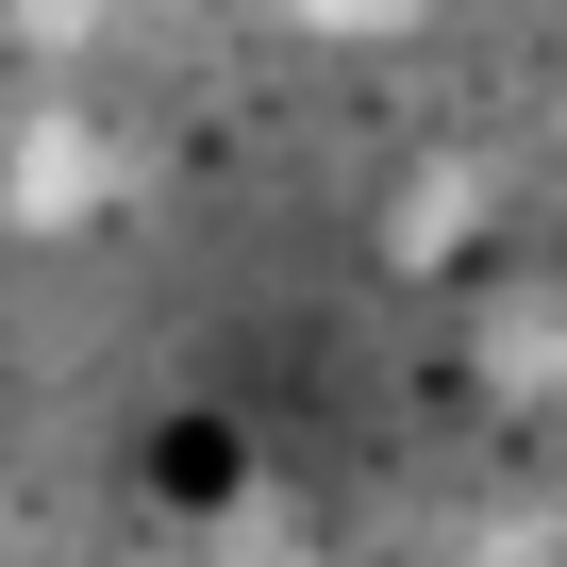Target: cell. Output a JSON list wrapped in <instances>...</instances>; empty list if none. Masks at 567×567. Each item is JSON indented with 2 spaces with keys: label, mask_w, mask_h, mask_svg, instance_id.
I'll return each instance as SVG.
<instances>
[{
  "label": "cell",
  "mask_w": 567,
  "mask_h": 567,
  "mask_svg": "<svg viewBox=\"0 0 567 567\" xmlns=\"http://www.w3.org/2000/svg\"><path fill=\"white\" fill-rule=\"evenodd\" d=\"M117 167H101V134H84V101H34V134H18V167H0V200H18L34 234H68L84 200H101Z\"/></svg>",
  "instance_id": "cell-1"
},
{
  "label": "cell",
  "mask_w": 567,
  "mask_h": 567,
  "mask_svg": "<svg viewBox=\"0 0 567 567\" xmlns=\"http://www.w3.org/2000/svg\"><path fill=\"white\" fill-rule=\"evenodd\" d=\"M484 368H501V401H567V301H517L484 334Z\"/></svg>",
  "instance_id": "cell-2"
},
{
  "label": "cell",
  "mask_w": 567,
  "mask_h": 567,
  "mask_svg": "<svg viewBox=\"0 0 567 567\" xmlns=\"http://www.w3.org/2000/svg\"><path fill=\"white\" fill-rule=\"evenodd\" d=\"M284 18H301V34H351V51H384V34H417V18H434V0H284Z\"/></svg>",
  "instance_id": "cell-3"
}]
</instances>
